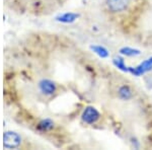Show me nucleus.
Segmentation results:
<instances>
[{
    "label": "nucleus",
    "instance_id": "nucleus-1",
    "mask_svg": "<svg viewBox=\"0 0 152 150\" xmlns=\"http://www.w3.org/2000/svg\"><path fill=\"white\" fill-rule=\"evenodd\" d=\"M36 145L28 137L16 130H5L3 133V148L6 150L33 149Z\"/></svg>",
    "mask_w": 152,
    "mask_h": 150
},
{
    "label": "nucleus",
    "instance_id": "nucleus-5",
    "mask_svg": "<svg viewBox=\"0 0 152 150\" xmlns=\"http://www.w3.org/2000/svg\"><path fill=\"white\" fill-rule=\"evenodd\" d=\"M118 97L121 100H128L133 97V91L128 85H123V86H121L118 89Z\"/></svg>",
    "mask_w": 152,
    "mask_h": 150
},
{
    "label": "nucleus",
    "instance_id": "nucleus-3",
    "mask_svg": "<svg viewBox=\"0 0 152 150\" xmlns=\"http://www.w3.org/2000/svg\"><path fill=\"white\" fill-rule=\"evenodd\" d=\"M131 0H105V5L113 13H122L128 10Z\"/></svg>",
    "mask_w": 152,
    "mask_h": 150
},
{
    "label": "nucleus",
    "instance_id": "nucleus-4",
    "mask_svg": "<svg viewBox=\"0 0 152 150\" xmlns=\"http://www.w3.org/2000/svg\"><path fill=\"white\" fill-rule=\"evenodd\" d=\"M99 119V114L94 108L92 107H88L84 110L82 114V121L84 123H86L88 125H92L94 124L97 120Z\"/></svg>",
    "mask_w": 152,
    "mask_h": 150
},
{
    "label": "nucleus",
    "instance_id": "nucleus-2",
    "mask_svg": "<svg viewBox=\"0 0 152 150\" xmlns=\"http://www.w3.org/2000/svg\"><path fill=\"white\" fill-rule=\"evenodd\" d=\"M39 92L45 97H53L58 92V84L49 78H42L37 82Z\"/></svg>",
    "mask_w": 152,
    "mask_h": 150
}]
</instances>
